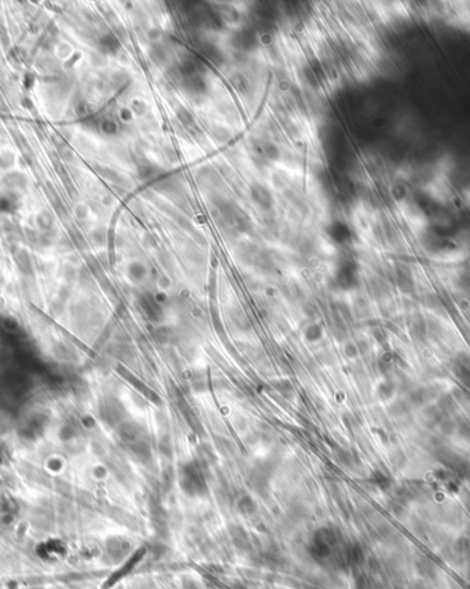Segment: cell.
<instances>
[{
  "label": "cell",
  "mask_w": 470,
  "mask_h": 589,
  "mask_svg": "<svg viewBox=\"0 0 470 589\" xmlns=\"http://www.w3.org/2000/svg\"><path fill=\"white\" fill-rule=\"evenodd\" d=\"M461 197H462V201H463V204H465L466 207L470 209V185L466 186L465 189L462 190Z\"/></svg>",
  "instance_id": "obj_2"
},
{
  "label": "cell",
  "mask_w": 470,
  "mask_h": 589,
  "mask_svg": "<svg viewBox=\"0 0 470 589\" xmlns=\"http://www.w3.org/2000/svg\"><path fill=\"white\" fill-rule=\"evenodd\" d=\"M400 212L410 226V229L415 232V233H421L423 230L427 229L428 224V216L425 215V212L422 211L418 204L410 200H403L400 202Z\"/></svg>",
  "instance_id": "obj_1"
}]
</instances>
